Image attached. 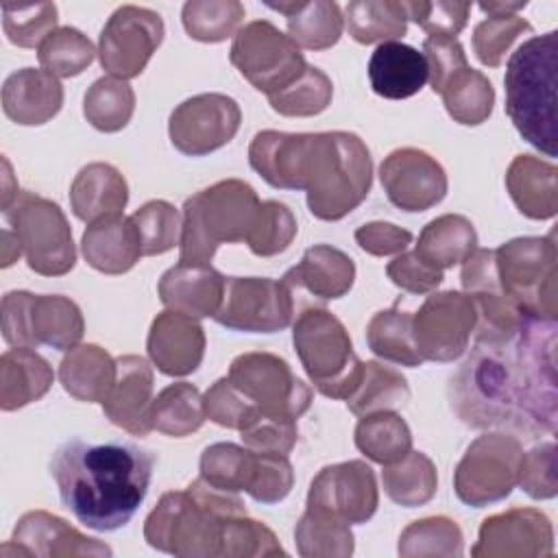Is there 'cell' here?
<instances>
[{"instance_id": "1f68e13d", "label": "cell", "mask_w": 558, "mask_h": 558, "mask_svg": "<svg viewBox=\"0 0 558 558\" xmlns=\"http://www.w3.org/2000/svg\"><path fill=\"white\" fill-rule=\"evenodd\" d=\"M50 364L28 347H13L0 357V408L20 410L39 401L52 386Z\"/></svg>"}, {"instance_id": "be15d7a7", "label": "cell", "mask_w": 558, "mask_h": 558, "mask_svg": "<svg viewBox=\"0 0 558 558\" xmlns=\"http://www.w3.org/2000/svg\"><path fill=\"white\" fill-rule=\"evenodd\" d=\"M460 281L466 294H499L501 288L497 279L495 248H475L462 262Z\"/></svg>"}, {"instance_id": "9c48e42d", "label": "cell", "mask_w": 558, "mask_h": 558, "mask_svg": "<svg viewBox=\"0 0 558 558\" xmlns=\"http://www.w3.org/2000/svg\"><path fill=\"white\" fill-rule=\"evenodd\" d=\"M9 227L20 238L26 264L44 277H61L76 264V248L63 209L39 194L20 190L2 207Z\"/></svg>"}, {"instance_id": "6da1fadb", "label": "cell", "mask_w": 558, "mask_h": 558, "mask_svg": "<svg viewBox=\"0 0 558 558\" xmlns=\"http://www.w3.org/2000/svg\"><path fill=\"white\" fill-rule=\"evenodd\" d=\"M556 320L523 314L510 331L475 333L447 388L456 416L473 429L556 434Z\"/></svg>"}, {"instance_id": "e0dca14e", "label": "cell", "mask_w": 558, "mask_h": 558, "mask_svg": "<svg viewBox=\"0 0 558 558\" xmlns=\"http://www.w3.org/2000/svg\"><path fill=\"white\" fill-rule=\"evenodd\" d=\"M242 122L240 105L227 94H196L174 107L168 120L172 146L187 157L209 155L229 144Z\"/></svg>"}, {"instance_id": "ee69618b", "label": "cell", "mask_w": 558, "mask_h": 558, "mask_svg": "<svg viewBox=\"0 0 558 558\" xmlns=\"http://www.w3.org/2000/svg\"><path fill=\"white\" fill-rule=\"evenodd\" d=\"M294 543L303 558H347L355 547L349 523L312 510H305L296 521Z\"/></svg>"}, {"instance_id": "cb8c5ba5", "label": "cell", "mask_w": 558, "mask_h": 558, "mask_svg": "<svg viewBox=\"0 0 558 558\" xmlns=\"http://www.w3.org/2000/svg\"><path fill=\"white\" fill-rule=\"evenodd\" d=\"M225 279L227 277L211 264L179 262L161 275L157 292L168 310H177L194 318H214L222 301Z\"/></svg>"}, {"instance_id": "f5cc1de1", "label": "cell", "mask_w": 558, "mask_h": 558, "mask_svg": "<svg viewBox=\"0 0 558 558\" xmlns=\"http://www.w3.org/2000/svg\"><path fill=\"white\" fill-rule=\"evenodd\" d=\"M523 33H532V24L521 15H488L473 28V52L482 65L499 68Z\"/></svg>"}, {"instance_id": "e575fe53", "label": "cell", "mask_w": 558, "mask_h": 558, "mask_svg": "<svg viewBox=\"0 0 558 558\" xmlns=\"http://www.w3.org/2000/svg\"><path fill=\"white\" fill-rule=\"evenodd\" d=\"M381 484L395 504L403 508L425 506L438 488L436 464L427 453L410 449L401 460L384 464Z\"/></svg>"}, {"instance_id": "c3c4849f", "label": "cell", "mask_w": 558, "mask_h": 558, "mask_svg": "<svg viewBox=\"0 0 558 558\" xmlns=\"http://www.w3.org/2000/svg\"><path fill=\"white\" fill-rule=\"evenodd\" d=\"M333 98V83L331 78L316 65H310L303 70V74L283 87L281 92H275L268 96V102L272 111L288 118H307L323 113Z\"/></svg>"}, {"instance_id": "3957f363", "label": "cell", "mask_w": 558, "mask_h": 558, "mask_svg": "<svg viewBox=\"0 0 558 558\" xmlns=\"http://www.w3.org/2000/svg\"><path fill=\"white\" fill-rule=\"evenodd\" d=\"M155 453L129 440L70 438L50 458L61 504L96 532L124 527L144 501Z\"/></svg>"}, {"instance_id": "ab89813d", "label": "cell", "mask_w": 558, "mask_h": 558, "mask_svg": "<svg viewBox=\"0 0 558 558\" xmlns=\"http://www.w3.org/2000/svg\"><path fill=\"white\" fill-rule=\"evenodd\" d=\"M366 344L377 357L386 362L410 368L423 364L412 336V314L399 310L397 305L373 314L366 325Z\"/></svg>"}, {"instance_id": "8fae6325", "label": "cell", "mask_w": 558, "mask_h": 558, "mask_svg": "<svg viewBox=\"0 0 558 558\" xmlns=\"http://www.w3.org/2000/svg\"><path fill=\"white\" fill-rule=\"evenodd\" d=\"M523 458L521 440L506 432L477 436L464 451L453 473L458 499L471 508H484L506 499L519 482Z\"/></svg>"}, {"instance_id": "83f0119b", "label": "cell", "mask_w": 558, "mask_h": 558, "mask_svg": "<svg viewBox=\"0 0 558 558\" xmlns=\"http://www.w3.org/2000/svg\"><path fill=\"white\" fill-rule=\"evenodd\" d=\"M366 70L371 89L388 100H403L418 94L429 76L423 52L403 41L379 44Z\"/></svg>"}, {"instance_id": "484cf974", "label": "cell", "mask_w": 558, "mask_h": 558, "mask_svg": "<svg viewBox=\"0 0 558 558\" xmlns=\"http://www.w3.org/2000/svg\"><path fill=\"white\" fill-rule=\"evenodd\" d=\"M63 105V85L39 68H22L2 85V109L22 126H39L52 120Z\"/></svg>"}, {"instance_id": "91938a15", "label": "cell", "mask_w": 558, "mask_h": 558, "mask_svg": "<svg viewBox=\"0 0 558 558\" xmlns=\"http://www.w3.org/2000/svg\"><path fill=\"white\" fill-rule=\"evenodd\" d=\"M423 57L427 61V81L432 85L434 94H440L445 83L469 65L462 44L456 37L447 35H429L423 41Z\"/></svg>"}, {"instance_id": "816d5d0a", "label": "cell", "mask_w": 558, "mask_h": 558, "mask_svg": "<svg viewBox=\"0 0 558 558\" xmlns=\"http://www.w3.org/2000/svg\"><path fill=\"white\" fill-rule=\"evenodd\" d=\"M59 11L54 2L37 4H2V28L11 44L20 48H39L41 41L57 31Z\"/></svg>"}, {"instance_id": "5bb4252c", "label": "cell", "mask_w": 558, "mask_h": 558, "mask_svg": "<svg viewBox=\"0 0 558 558\" xmlns=\"http://www.w3.org/2000/svg\"><path fill=\"white\" fill-rule=\"evenodd\" d=\"M227 377L262 412L296 421L312 405L310 386L292 373L283 357L275 353H240L233 357Z\"/></svg>"}, {"instance_id": "d6986e66", "label": "cell", "mask_w": 558, "mask_h": 558, "mask_svg": "<svg viewBox=\"0 0 558 558\" xmlns=\"http://www.w3.org/2000/svg\"><path fill=\"white\" fill-rule=\"evenodd\" d=\"M379 181L388 201L401 211H425L447 196V172L423 148H395L379 166Z\"/></svg>"}, {"instance_id": "2e32d148", "label": "cell", "mask_w": 558, "mask_h": 558, "mask_svg": "<svg viewBox=\"0 0 558 558\" xmlns=\"http://www.w3.org/2000/svg\"><path fill=\"white\" fill-rule=\"evenodd\" d=\"M477 310L466 292L445 290L425 299L412 314V336L418 355L429 362H453L469 349Z\"/></svg>"}, {"instance_id": "d4e9b609", "label": "cell", "mask_w": 558, "mask_h": 558, "mask_svg": "<svg viewBox=\"0 0 558 558\" xmlns=\"http://www.w3.org/2000/svg\"><path fill=\"white\" fill-rule=\"evenodd\" d=\"M81 251L85 262L105 275L129 272L144 255L131 216L122 214H109L89 222L81 238Z\"/></svg>"}, {"instance_id": "d6a6232c", "label": "cell", "mask_w": 558, "mask_h": 558, "mask_svg": "<svg viewBox=\"0 0 558 558\" xmlns=\"http://www.w3.org/2000/svg\"><path fill=\"white\" fill-rule=\"evenodd\" d=\"M266 7L286 15L288 35L299 48L327 50L338 44L344 28L342 11L331 0L266 2Z\"/></svg>"}, {"instance_id": "7bdbcfd3", "label": "cell", "mask_w": 558, "mask_h": 558, "mask_svg": "<svg viewBox=\"0 0 558 558\" xmlns=\"http://www.w3.org/2000/svg\"><path fill=\"white\" fill-rule=\"evenodd\" d=\"M135 111V92L133 87L113 76L96 78L83 98L85 120L102 133L122 131Z\"/></svg>"}, {"instance_id": "836d02e7", "label": "cell", "mask_w": 558, "mask_h": 558, "mask_svg": "<svg viewBox=\"0 0 558 558\" xmlns=\"http://www.w3.org/2000/svg\"><path fill=\"white\" fill-rule=\"evenodd\" d=\"M475 248L477 233L473 222L460 214H445L423 227L414 251L429 266L445 270L462 264Z\"/></svg>"}, {"instance_id": "9a60e30c", "label": "cell", "mask_w": 558, "mask_h": 558, "mask_svg": "<svg viewBox=\"0 0 558 558\" xmlns=\"http://www.w3.org/2000/svg\"><path fill=\"white\" fill-rule=\"evenodd\" d=\"M163 20L157 11L122 4L105 22L98 37V59L113 78H135L163 41Z\"/></svg>"}, {"instance_id": "8992f818", "label": "cell", "mask_w": 558, "mask_h": 558, "mask_svg": "<svg viewBox=\"0 0 558 558\" xmlns=\"http://www.w3.org/2000/svg\"><path fill=\"white\" fill-rule=\"evenodd\" d=\"M257 192L242 179H222L183 203L179 262L209 264L220 244L246 242L257 211Z\"/></svg>"}, {"instance_id": "f6af8a7d", "label": "cell", "mask_w": 558, "mask_h": 558, "mask_svg": "<svg viewBox=\"0 0 558 558\" xmlns=\"http://www.w3.org/2000/svg\"><path fill=\"white\" fill-rule=\"evenodd\" d=\"M244 13L238 0H190L181 9V22L192 39L218 44L240 31Z\"/></svg>"}, {"instance_id": "f907efd6", "label": "cell", "mask_w": 558, "mask_h": 558, "mask_svg": "<svg viewBox=\"0 0 558 558\" xmlns=\"http://www.w3.org/2000/svg\"><path fill=\"white\" fill-rule=\"evenodd\" d=\"M131 220L140 233L144 255H161L181 240V216L168 201L155 198L144 203L133 211Z\"/></svg>"}, {"instance_id": "7dc6e473", "label": "cell", "mask_w": 558, "mask_h": 558, "mask_svg": "<svg viewBox=\"0 0 558 558\" xmlns=\"http://www.w3.org/2000/svg\"><path fill=\"white\" fill-rule=\"evenodd\" d=\"M96 48L87 35L74 26H59L52 31L41 46L37 48V59L41 70L50 72L57 78L78 76L87 70L96 57Z\"/></svg>"}, {"instance_id": "603a6c76", "label": "cell", "mask_w": 558, "mask_h": 558, "mask_svg": "<svg viewBox=\"0 0 558 558\" xmlns=\"http://www.w3.org/2000/svg\"><path fill=\"white\" fill-rule=\"evenodd\" d=\"M116 384L109 397L102 401V412L124 432L133 436H146L153 432V368L142 355H120L116 357Z\"/></svg>"}, {"instance_id": "5b68a950", "label": "cell", "mask_w": 558, "mask_h": 558, "mask_svg": "<svg viewBox=\"0 0 558 558\" xmlns=\"http://www.w3.org/2000/svg\"><path fill=\"white\" fill-rule=\"evenodd\" d=\"M506 113L521 137L547 157H556L558 33L525 39L506 65Z\"/></svg>"}, {"instance_id": "ffe728a7", "label": "cell", "mask_w": 558, "mask_h": 558, "mask_svg": "<svg viewBox=\"0 0 558 558\" xmlns=\"http://www.w3.org/2000/svg\"><path fill=\"white\" fill-rule=\"evenodd\" d=\"M554 554V527L536 508H510L482 521L475 558H545Z\"/></svg>"}, {"instance_id": "4dcf8cb0", "label": "cell", "mask_w": 558, "mask_h": 558, "mask_svg": "<svg viewBox=\"0 0 558 558\" xmlns=\"http://www.w3.org/2000/svg\"><path fill=\"white\" fill-rule=\"evenodd\" d=\"M118 366L116 360L98 344H76L59 364V381L63 390L85 403H102L113 384Z\"/></svg>"}, {"instance_id": "11a10c76", "label": "cell", "mask_w": 558, "mask_h": 558, "mask_svg": "<svg viewBox=\"0 0 558 558\" xmlns=\"http://www.w3.org/2000/svg\"><path fill=\"white\" fill-rule=\"evenodd\" d=\"M240 438L244 447L253 451L288 456L296 445L299 429L294 418L257 410L255 416L240 429Z\"/></svg>"}, {"instance_id": "277c9868", "label": "cell", "mask_w": 558, "mask_h": 558, "mask_svg": "<svg viewBox=\"0 0 558 558\" xmlns=\"http://www.w3.org/2000/svg\"><path fill=\"white\" fill-rule=\"evenodd\" d=\"M246 514L238 493L196 477L185 490H168L144 521L146 543L179 558H222L227 521Z\"/></svg>"}, {"instance_id": "60d3db41", "label": "cell", "mask_w": 558, "mask_h": 558, "mask_svg": "<svg viewBox=\"0 0 558 558\" xmlns=\"http://www.w3.org/2000/svg\"><path fill=\"white\" fill-rule=\"evenodd\" d=\"M344 401L349 412H353L355 416H366L381 410H397L410 401V386L397 368L368 360L364 362V373L357 388Z\"/></svg>"}, {"instance_id": "db71d44e", "label": "cell", "mask_w": 558, "mask_h": 558, "mask_svg": "<svg viewBox=\"0 0 558 558\" xmlns=\"http://www.w3.org/2000/svg\"><path fill=\"white\" fill-rule=\"evenodd\" d=\"M257 556H286L275 532L248 519V514H235L227 521L222 538V558H257Z\"/></svg>"}, {"instance_id": "7a4b0ae2", "label": "cell", "mask_w": 558, "mask_h": 558, "mask_svg": "<svg viewBox=\"0 0 558 558\" xmlns=\"http://www.w3.org/2000/svg\"><path fill=\"white\" fill-rule=\"evenodd\" d=\"M251 168L272 187L303 190L318 220H340L371 192L373 159L349 131H259L248 146Z\"/></svg>"}, {"instance_id": "6125c7cd", "label": "cell", "mask_w": 558, "mask_h": 558, "mask_svg": "<svg viewBox=\"0 0 558 558\" xmlns=\"http://www.w3.org/2000/svg\"><path fill=\"white\" fill-rule=\"evenodd\" d=\"M355 242L364 253L386 257L403 253L412 242V233L408 229H401L399 225L373 220L355 229Z\"/></svg>"}, {"instance_id": "7c38bea8", "label": "cell", "mask_w": 558, "mask_h": 558, "mask_svg": "<svg viewBox=\"0 0 558 558\" xmlns=\"http://www.w3.org/2000/svg\"><path fill=\"white\" fill-rule=\"evenodd\" d=\"M229 61L266 96L294 83L307 68L301 48L268 20H253L233 35Z\"/></svg>"}, {"instance_id": "681fc988", "label": "cell", "mask_w": 558, "mask_h": 558, "mask_svg": "<svg viewBox=\"0 0 558 558\" xmlns=\"http://www.w3.org/2000/svg\"><path fill=\"white\" fill-rule=\"evenodd\" d=\"M296 229V218L288 205L279 201H262L246 244L253 255L272 257L292 244Z\"/></svg>"}, {"instance_id": "d590c367", "label": "cell", "mask_w": 558, "mask_h": 558, "mask_svg": "<svg viewBox=\"0 0 558 558\" xmlns=\"http://www.w3.org/2000/svg\"><path fill=\"white\" fill-rule=\"evenodd\" d=\"M355 447L377 464H392L412 449V432L395 410L360 416L355 425Z\"/></svg>"}, {"instance_id": "bcb514c9", "label": "cell", "mask_w": 558, "mask_h": 558, "mask_svg": "<svg viewBox=\"0 0 558 558\" xmlns=\"http://www.w3.org/2000/svg\"><path fill=\"white\" fill-rule=\"evenodd\" d=\"M462 530L460 525L445 517H423L412 521L399 536V556H462Z\"/></svg>"}, {"instance_id": "03108f58", "label": "cell", "mask_w": 558, "mask_h": 558, "mask_svg": "<svg viewBox=\"0 0 558 558\" xmlns=\"http://www.w3.org/2000/svg\"><path fill=\"white\" fill-rule=\"evenodd\" d=\"M527 2L519 0V2H480V9L488 15H517V11L525 9Z\"/></svg>"}, {"instance_id": "4fadbf2b", "label": "cell", "mask_w": 558, "mask_h": 558, "mask_svg": "<svg viewBox=\"0 0 558 558\" xmlns=\"http://www.w3.org/2000/svg\"><path fill=\"white\" fill-rule=\"evenodd\" d=\"M296 294L281 279L227 277L214 320L233 331L275 333L292 323Z\"/></svg>"}, {"instance_id": "e7e4bbea", "label": "cell", "mask_w": 558, "mask_h": 558, "mask_svg": "<svg viewBox=\"0 0 558 558\" xmlns=\"http://www.w3.org/2000/svg\"><path fill=\"white\" fill-rule=\"evenodd\" d=\"M22 244H20V238L15 235L13 229H4L2 231V266H11L20 255H22Z\"/></svg>"}, {"instance_id": "ba28073f", "label": "cell", "mask_w": 558, "mask_h": 558, "mask_svg": "<svg viewBox=\"0 0 558 558\" xmlns=\"http://www.w3.org/2000/svg\"><path fill=\"white\" fill-rule=\"evenodd\" d=\"M558 251L554 233L514 238L495 248L497 279L504 296L521 312L556 320L558 316Z\"/></svg>"}, {"instance_id": "ac0fdd59", "label": "cell", "mask_w": 558, "mask_h": 558, "mask_svg": "<svg viewBox=\"0 0 558 558\" xmlns=\"http://www.w3.org/2000/svg\"><path fill=\"white\" fill-rule=\"evenodd\" d=\"M379 506L375 471L364 460L323 466L307 490L305 510L333 517L349 525L366 523Z\"/></svg>"}, {"instance_id": "f35d334b", "label": "cell", "mask_w": 558, "mask_h": 558, "mask_svg": "<svg viewBox=\"0 0 558 558\" xmlns=\"http://www.w3.org/2000/svg\"><path fill=\"white\" fill-rule=\"evenodd\" d=\"M344 13L347 31L357 44L397 41L408 33V15L397 0H353Z\"/></svg>"}, {"instance_id": "8d00e7d4", "label": "cell", "mask_w": 558, "mask_h": 558, "mask_svg": "<svg viewBox=\"0 0 558 558\" xmlns=\"http://www.w3.org/2000/svg\"><path fill=\"white\" fill-rule=\"evenodd\" d=\"M259 464V453L233 442H214L201 453V480L227 493H248Z\"/></svg>"}, {"instance_id": "4316f807", "label": "cell", "mask_w": 558, "mask_h": 558, "mask_svg": "<svg viewBox=\"0 0 558 558\" xmlns=\"http://www.w3.org/2000/svg\"><path fill=\"white\" fill-rule=\"evenodd\" d=\"M281 281L288 283L294 294L303 290L318 301H333L351 290L355 281V264L344 251L331 244H314L303 253L301 262L281 277Z\"/></svg>"}, {"instance_id": "680465c9", "label": "cell", "mask_w": 558, "mask_h": 558, "mask_svg": "<svg viewBox=\"0 0 558 558\" xmlns=\"http://www.w3.org/2000/svg\"><path fill=\"white\" fill-rule=\"evenodd\" d=\"M403 11L408 20L416 22L427 35L456 37L466 26L471 2L412 0V2H403Z\"/></svg>"}, {"instance_id": "9f6ffc18", "label": "cell", "mask_w": 558, "mask_h": 558, "mask_svg": "<svg viewBox=\"0 0 558 558\" xmlns=\"http://www.w3.org/2000/svg\"><path fill=\"white\" fill-rule=\"evenodd\" d=\"M205 416L220 427L242 429L259 408H255L229 377L216 379L203 395Z\"/></svg>"}, {"instance_id": "52a82bcc", "label": "cell", "mask_w": 558, "mask_h": 558, "mask_svg": "<svg viewBox=\"0 0 558 558\" xmlns=\"http://www.w3.org/2000/svg\"><path fill=\"white\" fill-rule=\"evenodd\" d=\"M292 342L303 371L327 399H349L357 388L364 362L351 344L342 320L325 307H305L292 325Z\"/></svg>"}, {"instance_id": "94428289", "label": "cell", "mask_w": 558, "mask_h": 558, "mask_svg": "<svg viewBox=\"0 0 558 558\" xmlns=\"http://www.w3.org/2000/svg\"><path fill=\"white\" fill-rule=\"evenodd\" d=\"M388 279L410 292V294H427L436 290L442 283V270L429 266L425 259L418 257L416 251H403L399 253L388 266H386Z\"/></svg>"}, {"instance_id": "7402d4cb", "label": "cell", "mask_w": 558, "mask_h": 558, "mask_svg": "<svg viewBox=\"0 0 558 558\" xmlns=\"http://www.w3.org/2000/svg\"><path fill=\"white\" fill-rule=\"evenodd\" d=\"M203 325L183 312H159L148 329L146 351L150 362L168 377H183L194 373L205 355Z\"/></svg>"}, {"instance_id": "b9f144b4", "label": "cell", "mask_w": 558, "mask_h": 558, "mask_svg": "<svg viewBox=\"0 0 558 558\" xmlns=\"http://www.w3.org/2000/svg\"><path fill=\"white\" fill-rule=\"evenodd\" d=\"M440 96L453 122L464 126H477L486 122L495 105L493 83L471 65L456 72L440 89Z\"/></svg>"}, {"instance_id": "f1b7e54d", "label": "cell", "mask_w": 558, "mask_h": 558, "mask_svg": "<svg viewBox=\"0 0 558 558\" xmlns=\"http://www.w3.org/2000/svg\"><path fill=\"white\" fill-rule=\"evenodd\" d=\"M558 168L534 155H517L506 170V190L517 209L532 220L554 218L558 211Z\"/></svg>"}, {"instance_id": "74e56055", "label": "cell", "mask_w": 558, "mask_h": 558, "mask_svg": "<svg viewBox=\"0 0 558 558\" xmlns=\"http://www.w3.org/2000/svg\"><path fill=\"white\" fill-rule=\"evenodd\" d=\"M205 408L203 397L196 386L187 381H177L166 386L150 405V425L153 429L183 438L198 432L205 423Z\"/></svg>"}, {"instance_id": "44dd1931", "label": "cell", "mask_w": 558, "mask_h": 558, "mask_svg": "<svg viewBox=\"0 0 558 558\" xmlns=\"http://www.w3.org/2000/svg\"><path fill=\"white\" fill-rule=\"evenodd\" d=\"M2 558L35 556V558H65V556H111V547L81 534L65 519L46 510H31L22 514L13 527V536L0 549Z\"/></svg>"}, {"instance_id": "f546056e", "label": "cell", "mask_w": 558, "mask_h": 558, "mask_svg": "<svg viewBox=\"0 0 558 558\" xmlns=\"http://www.w3.org/2000/svg\"><path fill=\"white\" fill-rule=\"evenodd\" d=\"M126 203V179L107 161H92L83 166L70 185L72 214L83 222H94L109 214H122Z\"/></svg>"}, {"instance_id": "6f0895ef", "label": "cell", "mask_w": 558, "mask_h": 558, "mask_svg": "<svg viewBox=\"0 0 558 558\" xmlns=\"http://www.w3.org/2000/svg\"><path fill=\"white\" fill-rule=\"evenodd\" d=\"M558 458H556V442L547 440L530 451H523L521 466H519V486L532 499H554L558 493Z\"/></svg>"}, {"instance_id": "30bf717a", "label": "cell", "mask_w": 558, "mask_h": 558, "mask_svg": "<svg viewBox=\"0 0 558 558\" xmlns=\"http://www.w3.org/2000/svg\"><path fill=\"white\" fill-rule=\"evenodd\" d=\"M85 331L81 307L63 294L11 290L2 296V338L11 347L74 349Z\"/></svg>"}]
</instances>
